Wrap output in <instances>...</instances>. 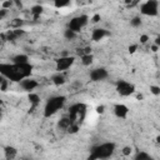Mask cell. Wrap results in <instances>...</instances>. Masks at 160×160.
<instances>
[{"mask_svg": "<svg viewBox=\"0 0 160 160\" xmlns=\"http://www.w3.org/2000/svg\"><path fill=\"white\" fill-rule=\"evenodd\" d=\"M34 66L29 62L14 64V62H0V75L11 82H19L20 80L31 76Z\"/></svg>", "mask_w": 160, "mask_h": 160, "instance_id": "6da1fadb", "label": "cell"}, {"mask_svg": "<svg viewBox=\"0 0 160 160\" xmlns=\"http://www.w3.org/2000/svg\"><path fill=\"white\" fill-rule=\"evenodd\" d=\"M116 150V145L112 141H105L101 144H98L91 148L89 159L90 160H105L114 155Z\"/></svg>", "mask_w": 160, "mask_h": 160, "instance_id": "7a4b0ae2", "label": "cell"}, {"mask_svg": "<svg viewBox=\"0 0 160 160\" xmlns=\"http://www.w3.org/2000/svg\"><path fill=\"white\" fill-rule=\"evenodd\" d=\"M66 100L68 99L64 95H52V96H50L45 101V105H44V110H42L44 118H51L55 114H58L65 106Z\"/></svg>", "mask_w": 160, "mask_h": 160, "instance_id": "3957f363", "label": "cell"}, {"mask_svg": "<svg viewBox=\"0 0 160 160\" xmlns=\"http://www.w3.org/2000/svg\"><path fill=\"white\" fill-rule=\"evenodd\" d=\"M90 21V18H89V15H86V14H80V15H76V16H74V18H71L70 20H69V22H68V29H70V30H72V31H75V32H80L86 25H88V22Z\"/></svg>", "mask_w": 160, "mask_h": 160, "instance_id": "277c9868", "label": "cell"}, {"mask_svg": "<svg viewBox=\"0 0 160 160\" xmlns=\"http://www.w3.org/2000/svg\"><path fill=\"white\" fill-rule=\"evenodd\" d=\"M140 14L149 18L159 15V0H146L140 5Z\"/></svg>", "mask_w": 160, "mask_h": 160, "instance_id": "5b68a950", "label": "cell"}, {"mask_svg": "<svg viewBox=\"0 0 160 160\" xmlns=\"http://www.w3.org/2000/svg\"><path fill=\"white\" fill-rule=\"evenodd\" d=\"M115 90L120 96L128 98V96H131L135 94L136 88L132 82H130L128 80H118L115 82Z\"/></svg>", "mask_w": 160, "mask_h": 160, "instance_id": "8992f818", "label": "cell"}, {"mask_svg": "<svg viewBox=\"0 0 160 160\" xmlns=\"http://www.w3.org/2000/svg\"><path fill=\"white\" fill-rule=\"evenodd\" d=\"M85 114H86V105L82 102H76V104L71 105L69 109V116L75 122L81 121L84 119Z\"/></svg>", "mask_w": 160, "mask_h": 160, "instance_id": "52a82bcc", "label": "cell"}, {"mask_svg": "<svg viewBox=\"0 0 160 160\" xmlns=\"http://www.w3.org/2000/svg\"><path fill=\"white\" fill-rule=\"evenodd\" d=\"M76 61V58L72 55H64L55 60V70L56 71H68Z\"/></svg>", "mask_w": 160, "mask_h": 160, "instance_id": "ba28073f", "label": "cell"}, {"mask_svg": "<svg viewBox=\"0 0 160 160\" xmlns=\"http://www.w3.org/2000/svg\"><path fill=\"white\" fill-rule=\"evenodd\" d=\"M108 76H109V71L105 68H95L89 74L90 80L91 81H95V82L104 81L105 79H108Z\"/></svg>", "mask_w": 160, "mask_h": 160, "instance_id": "9c48e42d", "label": "cell"}, {"mask_svg": "<svg viewBox=\"0 0 160 160\" xmlns=\"http://www.w3.org/2000/svg\"><path fill=\"white\" fill-rule=\"evenodd\" d=\"M19 85H20V88H21L24 91L31 92V91H34V90L39 86V82H38L35 79H32L31 76H29V78H25V79L20 80V81H19Z\"/></svg>", "mask_w": 160, "mask_h": 160, "instance_id": "30bf717a", "label": "cell"}, {"mask_svg": "<svg viewBox=\"0 0 160 160\" xmlns=\"http://www.w3.org/2000/svg\"><path fill=\"white\" fill-rule=\"evenodd\" d=\"M112 111H114V115L118 118V119H126L128 118V115H129V108L125 105V104H121V102H119V104H115L114 105V108H112Z\"/></svg>", "mask_w": 160, "mask_h": 160, "instance_id": "8fae6325", "label": "cell"}, {"mask_svg": "<svg viewBox=\"0 0 160 160\" xmlns=\"http://www.w3.org/2000/svg\"><path fill=\"white\" fill-rule=\"evenodd\" d=\"M109 35H110V31L109 30H106L104 28H95L91 31V40L95 41V42H99V41L104 40Z\"/></svg>", "mask_w": 160, "mask_h": 160, "instance_id": "7c38bea8", "label": "cell"}, {"mask_svg": "<svg viewBox=\"0 0 160 160\" xmlns=\"http://www.w3.org/2000/svg\"><path fill=\"white\" fill-rule=\"evenodd\" d=\"M66 71H56L52 76H51V82L55 85V86H61L66 82L68 80V76L65 74Z\"/></svg>", "mask_w": 160, "mask_h": 160, "instance_id": "4fadbf2b", "label": "cell"}, {"mask_svg": "<svg viewBox=\"0 0 160 160\" xmlns=\"http://www.w3.org/2000/svg\"><path fill=\"white\" fill-rule=\"evenodd\" d=\"M2 151H4L5 159H8V160L15 159L16 155H18V149H16L15 146H12V145H6V146H4Z\"/></svg>", "mask_w": 160, "mask_h": 160, "instance_id": "5bb4252c", "label": "cell"}, {"mask_svg": "<svg viewBox=\"0 0 160 160\" xmlns=\"http://www.w3.org/2000/svg\"><path fill=\"white\" fill-rule=\"evenodd\" d=\"M29 61H30V59L26 54H16L11 58V62H14V64H25Z\"/></svg>", "mask_w": 160, "mask_h": 160, "instance_id": "9a60e30c", "label": "cell"}, {"mask_svg": "<svg viewBox=\"0 0 160 160\" xmlns=\"http://www.w3.org/2000/svg\"><path fill=\"white\" fill-rule=\"evenodd\" d=\"M80 61H81V64H82L84 66H90V65L94 62V55H92L91 52H89V54H82V55L80 56Z\"/></svg>", "mask_w": 160, "mask_h": 160, "instance_id": "2e32d148", "label": "cell"}, {"mask_svg": "<svg viewBox=\"0 0 160 160\" xmlns=\"http://www.w3.org/2000/svg\"><path fill=\"white\" fill-rule=\"evenodd\" d=\"M72 0H52V4L56 9H62V8H66L71 4Z\"/></svg>", "mask_w": 160, "mask_h": 160, "instance_id": "e0dca14e", "label": "cell"}, {"mask_svg": "<svg viewBox=\"0 0 160 160\" xmlns=\"http://www.w3.org/2000/svg\"><path fill=\"white\" fill-rule=\"evenodd\" d=\"M29 102H30V105H32V106H38L39 104H40V96L38 95V94H35V92H30L29 94Z\"/></svg>", "mask_w": 160, "mask_h": 160, "instance_id": "ac0fdd59", "label": "cell"}, {"mask_svg": "<svg viewBox=\"0 0 160 160\" xmlns=\"http://www.w3.org/2000/svg\"><path fill=\"white\" fill-rule=\"evenodd\" d=\"M71 122H72V120L70 119V116H65V118H62V119L59 121V124H58V125H59V128H60V129L66 130Z\"/></svg>", "mask_w": 160, "mask_h": 160, "instance_id": "d6986e66", "label": "cell"}, {"mask_svg": "<svg viewBox=\"0 0 160 160\" xmlns=\"http://www.w3.org/2000/svg\"><path fill=\"white\" fill-rule=\"evenodd\" d=\"M134 159H135V160H151V156H150V154L146 152V151H138V152L135 154Z\"/></svg>", "mask_w": 160, "mask_h": 160, "instance_id": "ffe728a7", "label": "cell"}, {"mask_svg": "<svg viewBox=\"0 0 160 160\" xmlns=\"http://www.w3.org/2000/svg\"><path fill=\"white\" fill-rule=\"evenodd\" d=\"M64 38L66 39V40H74L76 36H78V32H75V31H72V30H70V29H65L64 30Z\"/></svg>", "mask_w": 160, "mask_h": 160, "instance_id": "44dd1931", "label": "cell"}, {"mask_svg": "<svg viewBox=\"0 0 160 160\" xmlns=\"http://www.w3.org/2000/svg\"><path fill=\"white\" fill-rule=\"evenodd\" d=\"M141 24H142V20H141V18H140V16H134V18L130 20V25H131L132 28H135V29L140 28V26H141Z\"/></svg>", "mask_w": 160, "mask_h": 160, "instance_id": "7402d4cb", "label": "cell"}, {"mask_svg": "<svg viewBox=\"0 0 160 160\" xmlns=\"http://www.w3.org/2000/svg\"><path fill=\"white\" fill-rule=\"evenodd\" d=\"M42 6L41 5H35V6H32V9H31V14L35 16V18H38V16H40L41 14H42Z\"/></svg>", "mask_w": 160, "mask_h": 160, "instance_id": "603a6c76", "label": "cell"}, {"mask_svg": "<svg viewBox=\"0 0 160 160\" xmlns=\"http://www.w3.org/2000/svg\"><path fill=\"white\" fill-rule=\"evenodd\" d=\"M121 154L124 155V156H130L131 154H132V148L131 146H124L122 149H121Z\"/></svg>", "mask_w": 160, "mask_h": 160, "instance_id": "cb8c5ba5", "label": "cell"}, {"mask_svg": "<svg viewBox=\"0 0 160 160\" xmlns=\"http://www.w3.org/2000/svg\"><path fill=\"white\" fill-rule=\"evenodd\" d=\"M150 92L155 96L160 95V86L159 85H150Z\"/></svg>", "mask_w": 160, "mask_h": 160, "instance_id": "d4e9b609", "label": "cell"}, {"mask_svg": "<svg viewBox=\"0 0 160 160\" xmlns=\"http://www.w3.org/2000/svg\"><path fill=\"white\" fill-rule=\"evenodd\" d=\"M21 24H22L21 19H14V21H12V26H14L15 29H19Z\"/></svg>", "mask_w": 160, "mask_h": 160, "instance_id": "484cf974", "label": "cell"}, {"mask_svg": "<svg viewBox=\"0 0 160 160\" xmlns=\"http://www.w3.org/2000/svg\"><path fill=\"white\" fill-rule=\"evenodd\" d=\"M149 41V36L146 35V34H142L141 36H140V42L141 44H146Z\"/></svg>", "mask_w": 160, "mask_h": 160, "instance_id": "4316f807", "label": "cell"}, {"mask_svg": "<svg viewBox=\"0 0 160 160\" xmlns=\"http://www.w3.org/2000/svg\"><path fill=\"white\" fill-rule=\"evenodd\" d=\"M11 5H12V1H10V0L4 1V2H2V9H6V10H8V8H10Z\"/></svg>", "mask_w": 160, "mask_h": 160, "instance_id": "83f0119b", "label": "cell"}, {"mask_svg": "<svg viewBox=\"0 0 160 160\" xmlns=\"http://www.w3.org/2000/svg\"><path fill=\"white\" fill-rule=\"evenodd\" d=\"M6 14H8V10L1 8V10H0V20H1L2 18H5V16H6Z\"/></svg>", "mask_w": 160, "mask_h": 160, "instance_id": "f1b7e54d", "label": "cell"}, {"mask_svg": "<svg viewBox=\"0 0 160 160\" xmlns=\"http://www.w3.org/2000/svg\"><path fill=\"white\" fill-rule=\"evenodd\" d=\"M91 20H92V22H95V24H96V22H99V21H100V15H99V14L94 15V16L91 18Z\"/></svg>", "mask_w": 160, "mask_h": 160, "instance_id": "f546056e", "label": "cell"}, {"mask_svg": "<svg viewBox=\"0 0 160 160\" xmlns=\"http://www.w3.org/2000/svg\"><path fill=\"white\" fill-rule=\"evenodd\" d=\"M136 49H138V45H130V46H129V52L132 54V52L136 51Z\"/></svg>", "mask_w": 160, "mask_h": 160, "instance_id": "4dcf8cb0", "label": "cell"}, {"mask_svg": "<svg viewBox=\"0 0 160 160\" xmlns=\"http://www.w3.org/2000/svg\"><path fill=\"white\" fill-rule=\"evenodd\" d=\"M159 48H160V45H156V44H152V45H151V51H152V52H158V50H159Z\"/></svg>", "mask_w": 160, "mask_h": 160, "instance_id": "1f68e13d", "label": "cell"}, {"mask_svg": "<svg viewBox=\"0 0 160 160\" xmlns=\"http://www.w3.org/2000/svg\"><path fill=\"white\" fill-rule=\"evenodd\" d=\"M96 111H98V112H102V111H104V106H98V108H96Z\"/></svg>", "mask_w": 160, "mask_h": 160, "instance_id": "d6a6232c", "label": "cell"}, {"mask_svg": "<svg viewBox=\"0 0 160 160\" xmlns=\"http://www.w3.org/2000/svg\"><path fill=\"white\" fill-rule=\"evenodd\" d=\"M2 119V109H1V106H0V120Z\"/></svg>", "mask_w": 160, "mask_h": 160, "instance_id": "836d02e7", "label": "cell"}, {"mask_svg": "<svg viewBox=\"0 0 160 160\" xmlns=\"http://www.w3.org/2000/svg\"><path fill=\"white\" fill-rule=\"evenodd\" d=\"M2 81H4V78L0 75V86H1V82H2Z\"/></svg>", "mask_w": 160, "mask_h": 160, "instance_id": "e575fe53", "label": "cell"}, {"mask_svg": "<svg viewBox=\"0 0 160 160\" xmlns=\"http://www.w3.org/2000/svg\"><path fill=\"white\" fill-rule=\"evenodd\" d=\"M125 2H126V4H131V2H132V0H125Z\"/></svg>", "mask_w": 160, "mask_h": 160, "instance_id": "d590c367", "label": "cell"}, {"mask_svg": "<svg viewBox=\"0 0 160 160\" xmlns=\"http://www.w3.org/2000/svg\"><path fill=\"white\" fill-rule=\"evenodd\" d=\"M1 105H2V100L0 99V106H1Z\"/></svg>", "mask_w": 160, "mask_h": 160, "instance_id": "8d00e7d4", "label": "cell"}]
</instances>
